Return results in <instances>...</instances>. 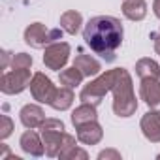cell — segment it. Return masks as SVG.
<instances>
[{"instance_id": "obj_17", "label": "cell", "mask_w": 160, "mask_h": 160, "mask_svg": "<svg viewBox=\"0 0 160 160\" xmlns=\"http://www.w3.org/2000/svg\"><path fill=\"white\" fill-rule=\"evenodd\" d=\"M73 100H75V94H73V89H70V87H60V89H57V92H55V96H53V100H51V108L55 109V111H66V109H70L72 108V104H73Z\"/></svg>"}, {"instance_id": "obj_1", "label": "cell", "mask_w": 160, "mask_h": 160, "mask_svg": "<svg viewBox=\"0 0 160 160\" xmlns=\"http://www.w3.org/2000/svg\"><path fill=\"white\" fill-rule=\"evenodd\" d=\"M122 23L113 15H96L85 25L83 30L85 43L106 62H113L117 58L115 51L122 45Z\"/></svg>"}, {"instance_id": "obj_22", "label": "cell", "mask_w": 160, "mask_h": 160, "mask_svg": "<svg viewBox=\"0 0 160 160\" xmlns=\"http://www.w3.org/2000/svg\"><path fill=\"white\" fill-rule=\"evenodd\" d=\"M32 62L34 60L28 53H15L12 57V68L13 70H27V68L32 66Z\"/></svg>"}, {"instance_id": "obj_23", "label": "cell", "mask_w": 160, "mask_h": 160, "mask_svg": "<svg viewBox=\"0 0 160 160\" xmlns=\"http://www.w3.org/2000/svg\"><path fill=\"white\" fill-rule=\"evenodd\" d=\"M0 139H8L13 132V121L8 117V115H2V119H0Z\"/></svg>"}, {"instance_id": "obj_15", "label": "cell", "mask_w": 160, "mask_h": 160, "mask_svg": "<svg viewBox=\"0 0 160 160\" xmlns=\"http://www.w3.org/2000/svg\"><path fill=\"white\" fill-rule=\"evenodd\" d=\"M122 15L130 21H143L147 17V2L145 0H124Z\"/></svg>"}, {"instance_id": "obj_26", "label": "cell", "mask_w": 160, "mask_h": 160, "mask_svg": "<svg viewBox=\"0 0 160 160\" xmlns=\"http://www.w3.org/2000/svg\"><path fill=\"white\" fill-rule=\"evenodd\" d=\"M151 40H152V45H154L156 55H160V30L158 32H151Z\"/></svg>"}, {"instance_id": "obj_4", "label": "cell", "mask_w": 160, "mask_h": 160, "mask_svg": "<svg viewBox=\"0 0 160 160\" xmlns=\"http://www.w3.org/2000/svg\"><path fill=\"white\" fill-rule=\"evenodd\" d=\"M62 28H47L43 23H32L25 28V43L34 49H45L53 42L62 40Z\"/></svg>"}, {"instance_id": "obj_30", "label": "cell", "mask_w": 160, "mask_h": 160, "mask_svg": "<svg viewBox=\"0 0 160 160\" xmlns=\"http://www.w3.org/2000/svg\"><path fill=\"white\" fill-rule=\"evenodd\" d=\"M158 158H160V154H158Z\"/></svg>"}, {"instance_id": "obj_10", "label": "cell", "mask_w": 160, "mask_h": 160, "mask_svg": "<svg viewBox=\"0 0 160 160\" xmlns=\"http://www.w3.org/2000/svg\"><path fill=\"white\" fill-rule=\"evenodd\" d=\"M139 98L151 109H160V81L158 79H141Z\"/></svg>"}, {"instance_id": "obj_11", "label": "cell", "mask_w": 160, "mask_h": 160, "mask_svg": "<svg viewBox=\"0 0 160 160\" xmlns=\"http://www.w3.org/2000/svg\"><path fill=\"white\" fill-rule=\"evenodd\" d=\"M19 145H21L23 152H27L30 156H42L45 152V145H43L42 134L34 132L32 128H27V132H23V136L19 139Z\"/></svg>"}, {"instance_id": "obj_3", "label": "cell", "mask_w": 160, "mask_h": 160, "mask_svg": "<svg viewBox=\"0 0 160 160\" xmlns=\"http://www.w3.org/2000/svg\"><path fill=\"white\" fill-rule=\"evenodd\" d=\"M115 79H117V68L100 73L96 79H92L89 85H85L81 89V92H79V100L85 102V104H92V106L98 108L102 104L104 96L108 92H111V89L115 85Z\"/></svg>"}, {"instance_id": "obj_29", "label": "cell", "mask_w": 160, "mask_h": 160, "mask_svg": "<svg viewBox=\"0 0 160 160\" xmlns=\"http://www.w3.org/2000/svg\"><path fill=\"white\" fill-rule=\"evenodd\" d=\"M23 2H25V4H28V2H30V0H23Z\"/></svg>"}, {"instance_id": "obj_5", "label": "cell", "mask_w": 160, "mask_h": 160, "mask_svg": "<svg viewBox=\"0 0 160 160\" xmlns=\"http://www.w3.org/2000/svg\"><path fill=\"white\" fill-rule=\"evenodd\" d=\"M40 134L45 145L47 156H58L62 151V136H64V122L58 119H45L40 126Z\"/></svg>"}, {"instance_id": "obj_27", "label": "cell", "mask_w": 160, "mask_h": 160, "mask_svg": "<svg viewBox=\"0 0 160 160\" xmlns=\"http://www.w3.org/2000/svg\"><path fill=\"white\" fill-rule=\"evenodd\" d=\"M13 55L10 53V51H2V70H6L8 68V62H10V58H12Z\"/></svg>"}, {"instance_id": "obj_12", "label": "cell", "mask_w": 160, "mask_h": 160, "mask_svg": "<svg viewBox=\"0 0 160 160\" xmlns=\"http://www.w3.org/2000/svg\"><path fill=\"white\" fill-rule=\"evenodd\" d=\"M77 139L85 143V145H96L102 141L104 138V128L100 126L98 119L96 121H91V122H85L81 126H77Z\"/></svg>"}, {"instance_id": "obj_14", "label": "cell", "mask_w": 160, "mask_h": 160, "mask_svg": "<svg viewBox=\"0 0 160 160\" xmlns=\"http://www.w3.org/2000/svg\"><path fill=\"white\" fill-rule=\"evenodd\" d=\"M73 66H75L79 72H81L85 77L98 75V73H100V70H102V64H100L94 57H91V55H87V53H83V51L75 57Z\"/></svg>"}, {"instance_id": "obj_20", "label": "cell", "mask_w": 160, "mask_h": 160, "mask_svg": "<svg viewBox=\"0 0 160 160\" xmlns=\"http://www.w3.org/2000/svg\"><path fill=\"white\" fill-rule=\"evenodd\" d=\"M83 79H85V75L79 72L75 66H72V68H64V70H60V73H58V81H60V85L70 87V89L79 87V85L83 83Z\"/></svg>"}, {"instance_id": "obj_6", "label": "cell", "mask_w": 160, "mask_h": 160, "mask_svg": "<svg viewBox=\"0 0 160 160\" xmlns=\"http://www.w3.org/2000/svg\"><path fill=\"white\" fill-rule=\"evenodd\" d=\"M32 81L30 68L27 70H10L4 72L2 79H0V91L4 94H21Z\"/></svg>"}, {"instance_id": "obj_8", "label": "cell", "mask_w": 160, "mask_h": 160, "mask_svg": "<svg viewBox=\"0 0 160 160\" xmlns=\"http://www.w3.org/2000/svg\"><path fill=\"white\" fill-rule=\"evenodd\" d=\"M28 89H30L32 98L40 104H51V100L57 92V87L53 85V81L42 72H36L32 75V81H30Z\"/></svg>"}, {"instance_id": "obj_18", "label": "cell", "mask_w": 160, "mask_h": 160, "mask_svg": "<svg viewBox=\"0 0 160 160\" xmlns=\"http://www.w3.org/2000/svg\"><path fill=\"white\" fill-rule=\"evenodd\" d=\"M96 119H98V111H96V106H92V104H85L83 102L79 108H75L72 111V122H73L75 128L85 124V122L96 121Z\"/></svg>"}, {"instance_id": "obj_24", "label": "cell", "mask_w": 160, "mask_h": 160, "mask_svg": "<svg viewBox=\"0 0 160 160\" xmlns=\"http://www.w3.org/2000/svg\"><path fill=\"white\" fill-rule=\"evenodd\" d=\"M98 160H121V152L115 149H104L98 152Z\"/></svg>"}, {"instance_id": "obj_9", "label": "cell", "mask_w": 160, "mask_h": 160, "mask_svg": "<svg viewBox=\"0 0 160 160\" xmlns=\"http://www.w3.org/2000/svg\"><path fill=\"white\" fill-rule=\"evenodd\" d=\"M139 128L151 143H160V113H158V109L147 111L139 121Z\"/></svg>"}, {"instance_id": "obj_2", "label": "cell", "mask_w": 160, "mask_h": 160, "mask_svg": "<svg viewBox=\"0 0 160 160\" xmlns=\"http://www.w3.org/2000/svg\"><path fill=\"white\" fill-rule=\"evenodd\" d=\"M111 92H113V113L122 119L132 117L138 109V100L134 94L132 75L128 73V70L117 68V79Z\"/></svg>"}, {"instance_id": "obj_13", "label": "cell", "mask_w": 160, "mask_h": 160, "mask_svg": "<svg viewBox=\"0 0 160 160\" xmlns=\"http://www.w3.org/2000/svg\"><path fill=\"white\" fill-rule=\"evenodd\" d=\"M19 119H21V122H23L25 128L36 130V128H40L42 122L45 121V113H43V109H42L38 104H27V106L21 108Z\"/></svg>"}, {"instance_id": "obj_19", "label": "cell", "mask_w": 160, "mask_h": 160, "mask_svg": "<svg viewBox=\"0 0 160 160\" xmlns=\"http://www.w3.org/2000/svg\"><path fill=\"white\" fill-rule=\"evenodd\" d=\"M136 75L139 79H158L160 77V66L152 58H139L136 62Z\"/></svg>"}, {"instance_id": "obj_28", "label": "cell", "mask_w": 160, "mask_h": 160, "mask_svg": "<svg viewBox=\"0 0 160 160\" xmlns=\"http://www.w3.org/2000/svg\"><path fill=\"white\" fill-rule=\"evenodd\" d=\"M152 12H154V15L160 19V0H154V2H152Z\"/></svg>"}, {"instance_id": "obj_21", "label": "cell", "mask_w": 160, "mask_h": 160, "mask_svg": "<svg viewBox=\"0 0 160 160\" xmlns=\"http://www.w3.org/2000/svg\"><path fill=\"white\" fill-rule=\"evenodd\" d=\"M58 158H60V160H89V152H87L85 149H81V147L73 145V147H70L68 151L60 152Z\"/></svg>"}, {"instance_id": "obj_25", "label": "cell", "mask_w": 160, "mask_h": 160, "mask_svg": "<svg viewBox=\"0 0 160 160\" xmlns=\"http://www.w3.org/2000/svg\"><path fill=\"white\" fill-rule=\"evenodd\" d=\"M73 145H75V138H73L72 134H66V132H64V136H62V151H60V152L68 151V149L73 147Z\"/></svg>"}, {"instance_id": "obj_16", "label": "cell", "mask_w": 160, "mask_h": 160, "mask_svg": "<svg viewBox=\"0 0 160 160\" xmlns=\"http://www.w3.org/2000/svg\"><path fill=\"white\" fill-rule=\"evenodd\" d=\"M81 25H83V15L75 10H68L60 15V28L70 36H75L81 28Z\"/></svg>"}, {"instance_id": "obj_7", "label": "cell", "mask_w": 160, "mask_h": 160, "mask_svg": "<svg viewBox=\"0 0 160 160\" xmlns=\"http://www.w3.org/2000/svg\"><path fill=\"white\" fill-rule=\"evenodd\" d=\"M70 51H72L70 43H66V42H53L43 51V64L49 70H55V72L64 70V66H66V62L70 58Z\"/></svg>"}]
</instances>
